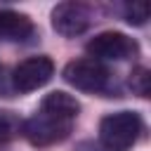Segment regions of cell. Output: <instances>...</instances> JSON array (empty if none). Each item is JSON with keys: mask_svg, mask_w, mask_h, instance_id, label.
Returning a JSON list of instances; mask_svg holds the SVG:
<instances>
[{"mask_svg": "<svg viewBox=\"0 0 151 151\" xmlns=\"http://www.w3.org/2000/svg\"><path fill=\"white\" fill-rule=\"evenodd\" d=\"M54 76V61L45 54L28 57L12 71V85L17 92H33L42 85H47Z\"/></svg>", "mask_w": 151, "mask_h": 151, "instance_id": "cell-6", "label": "cell"}, {"mask_svg": "<svg viewBox=\"0 0 151 151\" xmlns=\"http://www.w3.org/2000/svg\"><path fill=\"white\" fill-rule=\"evenodd\" d=\"M127 87L137 94V97H149V90H151V76H149V68L146 66H137L132 68L130 78H127Z\"/></svg>", "mask_w": 151, "mask_h": 151, "instance_id": "cell-10", "label": "cell"}, {"mask_svg": "<svg viewBox=\"0 0 151 151\" xmlns=\"http://www.w3.org/2000/svg\"><path fill=\"white\" fill-rule=\"evenodd\" d=\"M73 123L76 120H68V118H61V116H54L50 111L38 109L28 120L21 123V134L28 139V144H33L38 149H45V146L64 142L71 134Z\"/></svg>", "mask_w": 151, "mask_h": 151, "instance_id": "cell-2", "label": "cell"}, {"mask_svg": "<svg viewBox=\"0 0 151 151\" xmlns=\"http://www.w3.org/2000/svg\"><path fill=\"white\" fill-rule=\"evenodd\" d=\"M64 80L80 90V92H90V94H101L109 90L111 85V73L109 68L97 61V59H90V57H83V59H73L64 66Z\"/></svg>", "mask_w": 151, "mask_h": 151, "instance_id": "cell-3", "label": "cell"}, {"mask_svg": "<svg viewBox=\"0 0 151 151\" xmlns=\"http://www.w3.org/2000/svg\"><path fill=\"white\" fill-rule=\"evenodd\" d=\"M0 71H2V68H0Z\"/></svg>", "mask_w": 151, "mask_h": 151, "instance_id": "cell-13", "label": "cell"}, {"mask_svg": "<svg viewBox=\"0 0 151 151\" xmlns=\"http://www.w3.org/2000/svg\"><path fill=\"white\" fill-rule=\"evenodd\" d=\"M21 134V120L14 111H2L0 109V144L12 142L14 137Z\"/></svg>", "mask_w": 151, "mask_h": 151, "instance_id": "cell-9", "label": "cell"}, {"mask_svg": "<svg viewBox=\"0 0 151 151\" xmlns=\"http://www.w3.org/2000/svg\"><path fill=\"white\" fill-rule=\"evenodd\" d=\"M76 151H106V149H104L99 142H97V144H94V142H83Z\"/></svg>", "mask_w": 151, "mask_h": 151, "instance_id": "cell-12", "label": "cell"}, {"mask_svg": "<svg viewBox=\"0 0 151 151\" xmlns=\"http://www.w3.org/2000/svg\"><path fill=\"white\" fill-rule=\"evenodd\" d=\"M123 19L132 26H144L149 19V7L144 2H132V5H123Z\"/></svg>", "mask_w": 151, "mask_h": 151, "instance_id": "cell-11", "label": "cell"}, {"mask_svg": "<svg viewBox=\"0 0 151 151\" xmlns=\"http://www.w3.org/2000/svg\"><path fill=\"white\" fill-rule=\"evenodd\" d=\"M90 59L97 61H125V59H134L139 54V45L134 38L120 33V31H101L94 38L87 40L85 45Z\"/></svg>", "mask_w": 151, "mask_h": 151, "instance_id": "cell-4", "label": "cell"}, {"mask_svg": "<svg viewBox=\"0 0 151 151\" xmlns=\"http://www.w3.org/2000/svg\"><path fill=\"white\" fill-rule=\"evenodd\" d=\"M144 130L142 116L134 111H116L99 123V144L106 151H127L137 144Z\"/></svg>", "mask_w": 151, "mask_h": 151, "instance_id": "cell-1", "label": "cell"}, {"mask_svg": "<svg viewBox=\"0 0 151 151\" xmlns=\"http://www.w3.org/2000/svg\"><path fill=\"white\" fill-rule=\"evenodd\" d=\"M38 109L50 111V113L61 116V118H68V120H76L78 111H80V104H78V99L73 94H68L64 90H54V92H50V94L42 97V101H40Z\"/></svg>", "mask_w": 151, "mask_h": 151, "instance_id": "cell-8", "label": "cell"}, {"mask_svg": "<svg viewBox=\"0 0 151 151\" xmlns=\"http://www.w3.org/2000/svg\"><path fill=\"white\" fill-rule=\"evenodd\" d=\"M33 38H35V24L31 17L14 9H0V40L28 42Z\"/></svg>", "mask_w": 151, "mask_h": 151, "instance_id": "cell-7", "label": "cell"}, {"mask_svg": "<svg viewBox=\"0 0 151 151\" xmlns=\"http://www.w3.org/2000/svg\"><path fill=\"white\" fill-rule=\"evenodd\" d=\"M94 21V12L85 2H59L52 9V28L64 38L83 35Z\"/></svg>", "mask_w": 151, "mask_h": 151, "instance_id": "cell-5", "label": "cell"}]
</instances>
